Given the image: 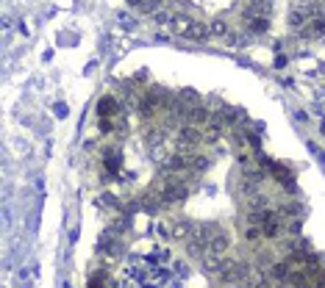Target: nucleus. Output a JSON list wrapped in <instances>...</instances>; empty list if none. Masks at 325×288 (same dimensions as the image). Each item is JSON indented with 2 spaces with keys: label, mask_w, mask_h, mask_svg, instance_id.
I'll use <instances>...</instances> for the list:
<instances>
[{
  "label": "nucleus",
  "mask_w": 325,
  "mask_h": 288,
  "mask_svg": "<svg viewBox=\"0 0 325 288\" xmlns=\"http://www.w3.org/2000/svg\"><path fill=\"white\" fill-rule=\"evenodd\" d=\"M100 131L111 133V131H114V119H100Z\"/></svg>",
  "instance_id": "f3484780"
},
{
  "label": "nucleus",
  "mask_w": 325,
  "mask_h": 288,
  "mask_svg": "<svg viewBox=\"0 0 325 288\" xmlns=\"http://www.w3.org/2000/svg\"><path fill=\"white\" fill-rule=\"evenodd\" d=\"M156 95H158V92H156ZM156 95L150 92V95L139 97V105H137V108H139V114H142V116H153V114L158 111V105H164V100H158Z\"/></svg>",
  "instance_id": "39448f33"
},
{
  "label": "nucleus",
  "mask_w": 325,
  "mask_h": 288,
  "mask_svg": "<svg viewBox=\"0 0 325 288\" xmlns=\"http://www.w3.org/2000/svg\"><path fill=\"white\" fill-rule=\"evenodd\" d=\"M103 283H106V274L103 272H94L92 280H89V288H103Z\"/></svg>",
  "instance_id": "dca6fc26"
},
{
  "label": "nucleus",
  "mask_w": 325,
  "mask_h": 288,
  "mask_svg": "<svg viewBox=\"0 0 325 288\" xmlns=\"http://www.w3.org/2000/svg\"><path fill=\"white\" fill-rule=\"evenodd\" d=\"M200 142H203V133H200L198 128H192V125H184L178 131V136H175V144H178L181 152H189L194 144H200Z\"/></svg>",
  "instance_id": "7ed1b4c3"
},
{
  "label": "nucleus",
  "mask_w": 325,
  "mask_h": 288,
  "mask_svg": "<svg viewBox=\"0 0 325 288\" xmlns=\"http://www.w3.org/2000/svg\"><path fill=\"white\" fill-rule=\"evenodd\" d=\"M225 31H228V28H225V22H220V20H217L214 25H211V33H225Z\"/></svg>",
  "instance_id": "a211bd4d"
},
{
  "label": "nucleus",
  "mask_w": 325,
  "mask_h": 288,
  "mask_svg": "<svg viewBox=\"0 0 325 288\" xmlns=\"http://www.w3.org/2000/svg\"><path fill=\"white\" fill-rule=\"evenodd\" d=\"M228 246H231V238H228V233H222V230H217L214 236H211V241H209L211 255H225Z\"/></svg>",
  "instance_id": "423d86ee"
},
{
  "label": "nucleus",
  "mask_w": 325,
  "mask_h": 288,
  "mask_svg": "<svg viewBox=\"0 0 325 288\" xmlns=\"http://www.w3.org/2000/svg\"><path fill=\"white\" fill-rule=\"evenodd\" d=\"M145 136H147V142L158 144V142H161V139H164V131H158V128H153V131H147V133H145Z\"/></svg>",
  "instance_id": "2eb2a0df"
},
{
  "label": "nucleus",
  "mask_w": 325,
  "mask_h": 288,
  "mask_svg": "<svg viewBox=\"0 0 325 288\" xmlns=\"http://www.w3.org/2000/svg\"><path fill=\"white\" fill-rule=\"evenodd\" d=\"M120 111V103H117L114 97H100V103H98V114H100V119H111V116Z\"/></svg>",
  "instance_id": "6e6552de"
},
{
  "label": "nucleus",
  "mask_w": 325,
  "mask_h": 288,
  "mask_svg": "<svg viewBox=\"0 0 325 288\" xmlns=\"http://www.w3.org/2000/svg\"><path fill=\"white\" fill-rule=\"evenodd\" d=\"M192 230H194L192 222H175V225H173V236H175V238H186Z\"/></svg>",
  "instance_id": "9d476101"
},
{
  "label": "nucleus",
  "mask_w": 325,
  "mask_h": 288,
  "mask_svg": "<svg viewBox=\"0 0 325 288\" xmlns=\"http://www.w3.org/2000/svg\"><path fill=\"white\" fill-rule=\"evenodd\" d=\"M56 114L58 116H67V105H56Z\"/></svg>",
  "instance_id": "6ab92c4d"
},
{
  "label": "nucleus",
  "mask_w": 325,
  "mask_h": 288,
  "mask_svg": "<svg viewBox=\"0 0 325 288\" xmlns=\"http://www.w3.org/2000/svg\"><path fill=\"white\" fill-rule=\"evenodd\" d=\"M303 22L309 25V17H306V11H303V9H295L292 14H289V25H292V28H300Z\"/></svg>",
  "instance_id": "9b49d317"
},
{
  "label": "nucleus",
  "mask_w": 325,
  "mask_h": 288,
  "mask_svg": "<svg viewBox=\"0 0 325 288\" xmlns=\"http://www.w3.org/2000/svg\"><path fill=\"white\" fill-rule=\"evenodd\" d=\"M247 25H250V31H256V33H262V31H267V17H253V20H247Z\"/></svg>",
  "instance_id": "f8f14e48"
},
{
  "label": "nucleus",
  "mask_w": 325,
  "mask_h": 288,
  "mask_svg": "<svg viewBox=\"0 0 325 288\" xmlns=\"http://www.w3.org/2000/svg\"><path fill=\"white\" fill-rule=\"evenodd\" d=\"M270 255H273V252H267V250L258 252V255H256V266L258 269H273V258H270Z\"/></svg>",
  "instance_id": "ddd939ff"
},
{
  "label": "nucleus",
  "mask_w": 325,
  "mask_h": 288,
  "mask_svg": "<svg viewBox=\"0 0 325 288\" xmlns=\"http://www.w3.org/2000/svg\"><path fill=\"white\" fill-rule=\"evenodd\" d=\"M161 202H164V199H161V194L156 191V194H145V197H142V202H139V205H142V208L147 211V214H156V211L161 208Z\"/></svg>",
  "instance_id": "1a4fd4ad"
},
{
  "label": "nucleus",
  "mask_w": 325,
  "mask_h": 288,
  "mask_svg": "<svg viewBox=\"0 0 325 288\" xmlns=\"http://www.w3.org/2000/svg\"><path fill=\"white\" fill-rule=\"evenodd\" d=\"M156 191L161 194V199H164V202H170V205H181L189 197V189L181 183L178 178H173V175H164V183L158 186Z\"/></svg>",
  "instance_id": "f257e3e1"
},
{
  "label": "nucleus",
  "mask_w": 325,
  "mask_h": 288,
  "mask_svg": "<svg viewBox=\"0 0 325 288\" xmlns=\"http://www.w3.org/2000/svg\"><path fill=\"white\" fill-rule=\"evenodd\" d=\"M264 233H262V227H256V225H247V230H245V238L247 241H258Z\"/></svg>",
  "instance_id": "4468645a"
},
{
  "label": "nucleus",
  "mask_w": 325,
  "mask_h": 288,
  "mask_svg": "<svg viewBox=\"0 0 325 288\" xmlns=\"http://www.w3.org/2000/svg\"><path fill=\"white\" fill-rule=\"evenodd\" d=\"M217 274H220V283L222 285H242L247 283V266L239 261H222L220 269H217Z\"/></svg>",
  "instance_id": "f03ea898"
},
{
  "label": "nucleus",
  "mask_w": 325,
  "mask_h": 288,
  "mask_svg": "<svg viewBox=\"0 0 325 288\" xmlns=\"http://www.w3.org/2000/svg\"><path fill=\"white\" fill-rule=\"evenodd\" d=\"M209 119H211V114H209V108L206 105H186V111H184V125H192V128H200V125H209Z\"/></svg>",
  "instance_id": "20e7f679"
},
{
  "label": "nucleus",
  "mask_w": 325,
  "mask_h": 288,
  "mask_svg": "<svg viewBox=\"0 0 325 288\" xmlns=\"http://www.w3.org/2000/svg\"><path fill=\"white\" fill-rule=\"evenodd\" d=\"M181 36L192 39V42H209V28H206L203 22H189L186 31L181 33Z\"/></svg>",
  "instance_id": "0eeeda50"
}]
</instances>
